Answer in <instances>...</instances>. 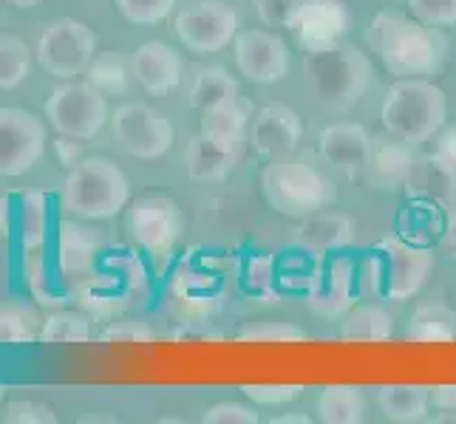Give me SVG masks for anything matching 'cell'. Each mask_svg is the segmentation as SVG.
<instances>
[{
    "mask_svg": "<svg viewBox=\"0 0 456 424\" xmlns=\"http://www.w3.org/2000/svg\"><path fill=\"white\" fill-rule=\"evenodd\" d=\"M369 49L397 80H434L445 62L439 31L400 12H377L369 26Z\"/></svg>",
    "mask_w": 456,
    "mask_h": 424,
    "instance_id": "1",
    "label": "cell"
},
{
    "mask_svg": "<svg viewBox=\"0 0 456 424\" xmlns=\"http://www.w3.org/2000/svg\"><path fill=\"white\" fill-rule=\"evenodd\" d=\"M128 201L131 181L108 156L80 159L60 184V207L77 218H86V221L114 218L128 207Z\"/></svg>",
    "mask_w": 456,
    "mask_h": 424,
    "instance_id": "2",
    "label": "cell"
},
{
    "mask_svg": "<svg viewBox=\"0 0 456 424\" xmlns=\"http://www.w3.org/2000/svg\"><path fill=\"white\" fill-rule=\"evenodd\" d=\"M304 71L314 100L332 114L349 111L371 85V62L366 52L346 40L321 52H309Z\"/></svg>",
    "mask_w": 456,
    "mask_h": 424,
    "instance_id": "3",
    "label": "cell"
},
{
    "mask_svg": "<svg viewBox=\"0 0 456 424\" xmlns=\"http://www.w3.org/2000/svg\"><path fill=\"white\" fill-rule=\"evenodd\" d=\"M448 119V93L434 80H397L386 91V100L380 105L383 128L403 139L408 145H426L439 131L445 128Z\"/></svg>",
    "mask_w": 456,
    "mask_h": 424,
    "instance_id": "4",
    "label": "cell"
},
{
    "mask_svg": "<svg viewBox=\"0 0 456 424\" xmlns=\"http://www.w3.org/2000/svg\"><path fill=\"white\" fill-rule=\"evenodd\" d=\"M261 193L278 215L301 221V218L332 207L338 187L314 164L295 159V156H284V159H273L261 170Z\"/></svg>",
    "mask_w": 456,
    "mask_h": 424,
    "instance_id": "5",
    "label": "cell"
},
{
    "mask_svg": "<svg viewBox=\"0 0 456 424\" xmlns=\"http://www.w3.org/2000/svg\"><path fill=\"white\" fill-rule=\"evenodd\" d=\"M45 119L60 136L88 141L111 122L105 93L91 83H62L45 100Z\"/></svg>",
    "mask_w": 456,
    "mask_h": 424,
    "instance_id": "6",
    "label": "cell"
},
{
    "mask_svg": "<svg viewBox=\"0 0 456 424\" xmlns=\"http://www.w3.org/2000/svg\"><path fill=\"white\" fill-rule=\"evenodd\" d=\"M35 54L45 74L57 80H74L77 74L88 71L91 60L97 57V35L80 20L62 18L40 31Z\"/></svg>",
    "mask_w": 456,
    "mask_h": 424,
    "instance_id": "7",
    "label": "cell"
},
{
    "mask_svg": "<svg viewBox=\"0 0 456 424\" xmlns=\"http://www.w3.org/2000/svg\"><path fill=\"white\" fill-rule=\"evenodd\" d=\"M179 43L193 54L224 52L239 35V14L224 0H196L173 20Z\"/></svg>",
    "mask_w": 456,
    "mask_h": 424,
    "instance_id": "8",
    "label": "cell"
},
{
    "mask_svg": "<svg viewBox=\"0 0 456 424\" xmlns=\"http://www.w3.org/2000/svg\"><path fill=\"white\" fill-rule=\"evenodd\" d=\"M111 131L119 148L134 159L153 162L173 148V124L145 102H125L111 114Z\"/></svg>",
    "mask_w": 456,
    "mask_h": 424,
    "instance_id": "9",
    "label": "cell"
},
{
    "mask_svg": "<svg viewBox=\"0 0 456 424\" xmlns=\"http://www.w3.org/2000/svg\"><path fill=\"white\" fill-rule=\"evenodd\" d=\"M128 232L151 258L165 260L182 238L184 215L170 196H145L131 204Z\"/></svg>",
    "mask_w": 456,
    "mask_h": 424,
    "instance_id": "10",
    "label": "cell"
},
{
    "mask_svg": "<svg viewBox=\"0 0 456 424\" xmlns=\"http://www.w3.org/2000/svg\"><path fill=\"white\" fill-rule=\"evenodd\" d=\"M45 153V122L23 108H0V176L14 179Z\"/></svg>",
    "mask_w": 456,
    "mask_h": 424,
    "instance_id": "11",
    "label": "cell"
},
{
    "mask_svg": "<svg viewBox=\"0 0 456 424\" xmlns=\"http://www.w3.org/2000/svg\"><path fill=\"white\" fill-rule=\"evenodd\" d=\"M235 66L249 83H281L289 71V49L281 35L264 28H249L235 35Z\"/></svg>",
    "mask_w": 456,
    "mask_h": 424,
    "instance_id": "12",
    "label": "cell"
},
{
    "mask_svg": "<svg viewBox=\"0 0 456 424\" xmlns=\"http://www.w3.org/2000/svg\"><path fill=\"white\" fill-rule=\"evenodd\" d=\"M380 252L386 255V294L388 300H411L417 297L434 272L431 249L408 244L400 238H383Z\"/></svg>",
    "mask_w": 456,
    "mask_h": 424,
    "instance_id": "13",
    "label": "cell"
},
{
    "mask_svg": "<svg viewBox=\"0 0 456 424\" xmlns=\"http://www.w3.org/2000/svg\"><path fill=\"white\" fill-rule=\"evenodd\" d=\"M287 28L306 54L321 52L346 37L349 9H346L343 0H301Z\"/></svg>",
    "mask_w": 456,
    "mask_h": 424,
    "instance_id": "14",
    "label": "cell"
},
{
    "mask_svg": "<svg viewBox=\"0 0 456 424\" xmlns=\"http://www.w3.org/2000/svg\"><path fill=\"white\" fill-rule=\"evenodd\" d=\"M301 139H304V122L295 108L284 102H273L261 108L253 124H249V136H247L253 150L264 156L266 162L292 156L297 145H301Z\"/></svg>",
    "mask_w": 456,
    "mask_h": 424,
    "instance_id": "15",
    "label": "cell"
},
{
    "mask_svg": "<svg viewBox=\"0 0 456 424\" xmlns=\"http://www.w3.org/2000/svg\"><path fill=\"white\" fill-rule=\"evenodd\" d=\"M318 148L321 156L340 170L346 179H366L369 159L374 150V139L371 133L357 122H332L326 124L318 136Z\"/></svg>",
    "mask_w": 456,
    "mask_h": 424,
    "instance_id": "16",
    "label": "cell"
},
{
    "mask_svg": "<svg viewBox=\"0 0 456 424\" xmlns=\"http://www.w3.org/2000/svg\"><path fill=\"white\" fill-rule=\"evenodd\" d=\"M403 193L419 204H428V207L448 210L456 201V164L434 150L417 153Z\"/></svg>",
    "mask_w": 456,
    "mask_h": 424,
    "instance_id": "17",
    "label": "cell"
},
{
    "mask_svg": "<svg viewBox=\"0 0 456 424\" xmlns=\"http://www.w3.org/2000/svg\"><path fill=\"white\" fill-rule=\"evenodd\" d=\"M184 60L167 43L148 40L131 54V74L139 88L148 91L151 97H167L182 83Z\"/></svg>",
    "mask_w": 456,
    "mask_h": 424,
    "instance_id": "18",
    "label": "cell"
},
{
    "mask_svg": "<svg viewBox=\"0 0 456 424\" xmlns=\"http://www.w3.org/2000/svg\"><path fill=\"white\" fill-rule=\"evenodd\" d=\"M306 306L326 320H343L354 308V266L349 258H335L306 292Z\"/></svg>",
    "mask_w": 456,
    "mask_h": 424,
    "instance_id": "19",
    "label": "cell"
},
{
    "mask_svg": "<svg viewBox=\"0 0 456 424\" xmlns=\"http://www.w3.org/2000/svg\"><path fill=\"white\" fill-rule=\"evenodd\" d=\"M354 241V224L346 212L321 210L309 218H301L295 229V244L306 249L309 255H326L346 249Z\"/></svg>",
    "mask_w": 456,
    "mask_h": 424,
    "instance_id": "20",
    "label": "cell"
},
{
    "mask_svg": "<svg viewBox=\"0 0 456 424\" xmlns=\"http://www.w3.org/2000/svg\"><path fill=\"white\" fill-rule=\"evenodd\" d=\"M102 246L100 229H91L77 221H62L57 232V266L66 277H80L94 269V258H97Z\"/></svg>",
    "mask_w": 456,
    "mask_h": 424,
    "instance_id": "21",
    "label": "cell"
},
{
    "mask_svg": "<svg viewBox=\"0 0 456 424\" xmlns=\"http://www.w3.org/2000/svg\"><path fill=\"white\" fill-rule=\"evenodd\" d=\"M239 148H224L208 136H193L184 150V170L193 181H222L241 162Z\"/></svg>",
    "mask_w": 456,
    "mask_h": 424,
    "instance_id": "22",
    "label": "cell"
},
{
    "mask_svg": "<svg viewBox=\"0 0 456 424\" xmlns=\"http://www.w3.org/2000/svg\"><path fill=\"white\" fill-rule=\"evenodd\" d=\"M414 145L397 139V141H383V145H374L369 170H366V181L374 190L383 193H397L405 187L408 170L414 164Z\"/></svg>",
    "mask_w": 456,
    "mask_h": 424,
    "instance_id": "23",
    "label": "cell"
},
{
    "mask_svg": "<svg viewBox=\"0 0 456 424\" xmlns=\"http://www.w3.org/2000/svg\"><path fill=\"white\" fill-rule=\"evenodd\" d=\"M377 407L388 421L417 424L426 421L431 411V388L405 382V385H383L377 390Z\"/></svg>",
    "mask_w": 456,
    "mask_h": 424,
    "instance_id": "24",
    "label": "cell"
},
{
    "mask_svg": "<svg viewBox=\"0 0 456 424\" xmlns=\"http://www.w3.org/2000/svg\"><path fill=\"white\" fill-rule=\"evenodd\" d=\"M247 128H249V108L235 100L230 105H218V108H210V111H204L199 133L224 148L244 150V141L249 136Z\"/></svg>",
    "mask_w": 456,
    "mask_h": 424,
    "instance_id": "25",
    "label": "cell"
},
{
    "mask_svg": "<svg viewBox=\"0 0 456 424\" xmlns=\"http://www.w3.org/2000/svg\"><path fill=\"white\" fill-rule=\"evenodd\" d=\"M395 334V317L377 303L357 306L343 314L340 340L346 342H386Z\"/></svg>",
    "mask_w": 456,
    "mask_h": 424,
    "instance_id": "26",
    "label": "cell"
},
{
    "mask_svg": "<svg viewBox=\"0 0 456 424\" xmlns=\"http://www.w3.org/2000/svg\"><path fill=\"white\" fill-rule=\"evenodd\" d=\"M318 419L323 424H363L366 396L354 385H329L318 396Z\"/></svg>",
    "mask_w": 456,
    "mask_h": 424,
    "instance_id": "27",
    "label": "cell"
},
{
    "mask_svg": "<svg viewBox=\"0 0 456 424\" xmlns=\"http://www.w3.org/2000/svg\"><path fill=\"white\" fill-rule=\"evenodd\" d=\"M411 342H453L456 340V311L445 303H422L411 314L405 328Z\"/></svg>",
    "mask_w": 456,
    "mask_h": 424,
    "instance_id": "28",
    "label": "cell"
},
{
    "mask_svg": "<svg viewBox=\"0 0 456 424\" xmlns=\"http://www.w3.org/2000/svg\"><path fill=\"white\" fill-rule=\"evenodd\" d=\"M239 100V83L222 68V66H208L199 68L191 85V105L196 111H210L218 105H230Z\"/></svg>",
    "mask_w": 456,
    "mask_h": 424,
    "instance_id": "29",
    "label": "cell"
},
{
    "mask_svg": "<svg viewBox=\"0 0 456 424\" xmlns=\"http://www.w3.org/2000/svg\"><path fill=\"white\" fill-rule=\"evenodd\" d=\"M131 57H125L119 52H105L97 54L88 66V83L97 85L105 97H114V93H128L131 91Z\"/></svg>",
    "mask_w": 456,
    "mask_h": 424,
    "instance_id": "30",
    "label": "cell"
},
{
    "mask_svg": "<svg viewBox=\"0 0 456 424\" xmlns=\"http://www.w3.org/2000/svg\"><path fill=\"white\" fill-rule=\"evenodd\" d=\"M43 320L37 311L26 303L4 300L0 303V342L14 345V342H35L40 337Z\"/></svg>",
    "mask_w": 456,
    "mask_h": 424,
    "instance_id": "31",
    "label": "cell"
},
{
    "mask_svg": "<svg viewBox=\"0 0 456 424\" xmlns=\"http://www.w3.org/2000/svg\"><path fill=\"white\" fill-rule=\"evenodd\" d=\"M45 229H49V198L40 190H31L20 204V244L26 252H37L45 244Z\"/></svg>",
    "mask_w": 456,
    "mask_h": 424,
    "instance_id": "32",
    "label": "cell"
},
{
    "mask_svg": "<svg viewBox=\"0 0 456 424\" xmlns=\"http://www.w3.org/2000/svg\"><path fill=\"white\" fill-rule=\"evenodd\" d=\"M31 74V49L14 35H0V88H18Z\"/></svg>",
    "mask_w": 456,
    "mask_h": 424,
    "instance_id": "33",
    "label": "cell"
},
{
    "mask_svg": "<svg viewBox=\"0 0 456 424\" xmlns=\"http://www.w3.org/2000/svg\"><path fill=\"white\" fill-rule=\"evenodd\" d=\"M40 342H88L91 323L80 311H54L40 325Z\"/></svg>",
    "mask_w": 456,
    "mask_h": 424,
    "instance_id": "34",
    "label": "cell"
},
{
    "mask_svg": "<svg viewBox=\"0 0 456 424\" xmlns=\"http://www.w3.org/2000/svg\"><path fill=\"white\" fill-rule=\"evenodd\" d=\"M244 286L247 292L258 297L264 303H278L281 297L275 292V266L270 255H256L247 260V272H244Z\"/></svg>",
    "mask_w": 456,
    "mask_h": 424,
    "instance_id": "35",
    "label": "cell"
},
{
    "mask_svg": "<svg viewBox=\"0 0 456 424\" xmlns=\"http://www.w3.org/2000/svg\"><path fill=\"white\" fill-rule=\"evenodd\" d=\"M241 342H304L306 332L301 325H295L289 320H266V323H253L239 332Z\"/></svg>",
    "mask_w": 456,
    "mask_h": 424,
    "instance_id": "36",
    "label": "cell"
},
{
    "mask_svg": "<svg viewBox=\"0 0 456 424\" xmlns=\"http://www.w3.org/2000/svg\"><path fill=\"white\" fill-rule=\"evenodd\" d=\"M179 0H117L119 14L134 26H156L173 12Z\"/></svg>",
    "mask_w": 456,
    "mask_h": 424,
    "instance_id": "37",
    "label": "cell"
},
{
    "mask_svg": "<svg viewBox=\"0 0 456 424\" xmlns=\"http://www.w3.org/2000/svg\"><path fill=\"white\" fill-rule=\"evenodd\" d=\"M411 18L431 28L456 26V0H405Z\"/></svg>",
    "mask_w": 456,
    "mask_h": 424,
    "instance_id": "38",
    "label": "cell"
},
{
    "mask_svg": "<svg viewBox=\"0 0 456 424\" xmlns=\"http://www.w3.org/2000/svg\"><path fill=\"white\" fill-rule=\"evenodd\" d=\"M204 424H258V411L244 402H216L201 413Z\"/></svg>",
    "mask_w": 456,
    "mask_h": 424,
    "instance_id": "39",
    "label": "cell"
},
{
    "mask_svg": "<svg viewBox=\"0 0 456 424\" xmlns=\"http://www.w3.org/2000/svg\"><path fill=\"white\" fill-rule=\"evenodd\" d=\"M304 385H244L241 388V394L247 399H253L256 404H266V407H273V404H287L292 399H297L304 394Z\"/></svg>",
    "mask_w": 456,
    "mask_h": 424,
    "instance_id": "40",
    "label": "cell"
},
{
    "mask_svg": "<svg viewBox=\"0 0 456 424\" xmlns=\"http://www.w3.org/2000/svg\"><path fill=\"white\" fill-rule=\"evenodd\" d=\"M4 421H9V424H54L57 413L49 404H40V402H9L4 411Z\"/></svg>",
    "mask_w": 456,
    "mask_h": 424,
    "instance_id": "41",
    "label": "cell"
},
{
    "mask_svg": "<svg viewBox=\"0 0 456 424\" xmlns=\"http://www.w3.org/2000/svg\"><path fill=\"white\" fill-rule=\"evenodd\" d=\"M258 18L270 28H287L301 0H253Z\"/></svg>",
    "mask_w": 456,
    "mask_h": 424,
    "instance_id": "42",
    "label": "cell"
},
{
    "mask_svg": "<svg viewBox=\"0 0 456 424\" xmlns=\"http://www.w3.org/2000/svg\"><path fill=\"white\" fill-rule=\"evenodd\" d=\"M105 342H151L153 332L145 323H136V320H125V323H114L108 325L102 332Z\"/></svg>",
    "mask_w": 456,
    "mask_h": 424,
    "instance_id": "43",
    "label": "cell"
},
{
    "mask_svg": "<svg viewBox=\"0 0 456 424\" xmlns=\"http://www.w3.org/2000/svg\"><path fill=\"white\" fill-rule=\"evenodd\" d=\"M43 260L31 252V260H28V286H31V294H35V300L40 303V306H57V303H62L57 294H52V292H43Z\"/></svg>",
    "mask_w": 456,
    "mask_h": 424,
    "instance_id": "44",
    "label": "cell"
},
{
    "mask_svg": "<svg viewBox=\"0 0 456 424\" xmlns=\"http://www.w3.org/2000/svg\"><path fill=\"white\" fill-rule=\"evenodd\" d=\"M431 404L436 411H451L456 413V382H448V385H434L431 388Z\"/></svg>",
    "mask_w": 456,
    "mask_h": 424,
    "instance_id": "45",
    "label": "cell"
},
{
    "mask_svg": "<svg viewBox=\"0 0 456 424\" xmlns=\"http://www.w3.org/2000/svg\"><path fill=\"white\" fill-rule=\"evenodd\" d=\"M434 153L445 156V159H451L456 164V124H451V128H443L436 136H434Z\"/></svg>",
    "mask_w": 456,
    "mask_h": 424,
    "instance_id": "46",
    "label": "cell"
},
{
    "mask_svg": "<svg viewBox=\"0 0 456 424\" xmlns=\"http://www.w3.org/2000/svg\"><path fill=\"white\" fill-rule=\"evenodd\" d=\"M54 148H57L60 162L71 170V167L77 164V156H80V141H77V139H69V136H60Z\"/></svg>",
    "mask_w": 456,
    "mask_h": 424,
    "instance_id": "47",
    "label": "cell"
},
{
    "mask_svg": "<svg viewBox=\"0 0 456 424\" xmlns=\"http://www.w3.org/2000/svg\"><path fill=\"white\" fill-rule=\"evenodd\" d=\"M363 277H369V286H363L366 294H374L377 289H380V277H383L380 260H377V258H369L366 266H363Z\"/></svg>",
    "mask_w": 456,
    "mask_h": 424,
    "instance_id": "48",
    "label": "cell"
},
{
    "mask_svg": "<svg viewBox=\"0 0 456 424\" xmlns=\"http://www.w3.org/2000/svg\"><path fill=\"white\" fill-rule=\"evenodd\" d=\"M443 246L456 252V201L448 207V215H445V229H443Z\"/></svg>",
    "mask_w": 456,
    "mask_h": 424,
    "instance_id": "49",
    "label": "cell"
},
{
    "mask_svg": "<svg viewBox=\"0 0 456 424\" xmlns=\"http://www.w3.org/2000/svg\"><path fill=\"white\" fill-rule=\"evenodd\" d=\"M9 6H14V9H35V6H40L43 0H6Z\"/></svg>",
    "mask_w": 456,
    "mask_h": 424,
    "instance_id": "50",
    "label": "cell"
},
{
    "mask_svg": "<svg viewBox=\"0 0 456 424\" xmlns=\"http://www.w3.org/2000/svg\"><path fill=\"white\" fill-rule=\"evenodd\" d=\"M295 424V421H301V424H309V416H275L273 424Z\"/></svg>",
    "mask_w": 456,
    "mask_h": 424,
    "instance_id": "51",
    "label": "cell"
},
{
    "mask_svg": "<svg viewBox=\"0 0 456 424\" xmlns=\"http://www.w3.org/2000/svg\"><path fill=\"white\" fill-rule=\"evenodd\" d=\"M439 421H456V416H453V413H451V411H448V413H445V416H439Z\"/></svg>",
    "mask_w": 456,
    "mask_h": 424,
    "instance_id": "52",
    "label": "cell"
},
{
    "mask_svg": "<svg viewBox=\"0 0 456 424\" xmlns=\"http://www.w3.org/2000/svg\"><path fill=\"white\" fill-rule=\"evenodd\" d=\"M6 399V388L4 385H0V402H4Z\"/></svg>",
    "mask_w": 456,
    "mask_h": 424,
    "instance_id": "53",
    "label": "cell"
}]
</instances>
